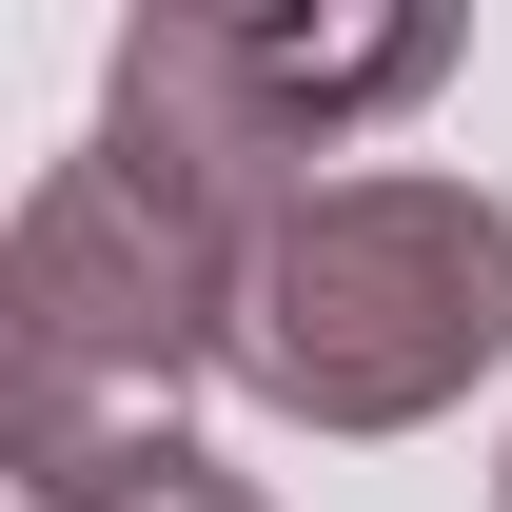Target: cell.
Segmentation results:
<instances>
[{"label":"cell","instance_id":"6da1fadb","mask_svg":"<svg viewBox=\"0 0 512 512\" xmlns=\"http://www.w3.org/2000/svg\"><path fill=\"white\" fill-rule=\"evenodd\" d=\"M237 276H256V217L79 138L0 237V473L178 434V375H237Z\"/></svg>","mask_w":512,"mask_h":512},{"label":"cell","instance_id":"7a4b0ae2","mask_svg":"<svg viewBox=\"0 0 512 512\" xmlns=\"http://www.w3.org/2000/svg\"><path fill=\"white\" fill-rule=\"evenodd\" d=\"M512 355V197L473 178H316L237 276V394L296 434H414Z\"/></svg>","mask_w":512,"mask_h":512},{"label":"cell","instance_id":"3957f363","mask_svg":"<svg viewBox=\"0 0 512 512\" xmlns=\"http://www.w3.org/2000/svg\"><path fill=\"white\" fill-rule=\"evenodd\" d=\"M453 40L434 20H375V40H335V20H138L119 40V99H99V158L138 178L217 197V217H296V158H335V119H394V99H434Z\"/></svg>","mask_w":512,"mask_h":512},{"label":"cell","instance_id":"277c9868","mask_svg":"<svg viewBox=\"0 0 512 512\" xmlns=\"http://www.w3.org/2000/svg\"><path fill=\"white\" fill-rule=\"evenodd\" d=\"M20 512H256V473H217L197 434H119V453H60V473H20Z\"/></svg>","mask_w":512,"mask_h":512},{"label":"cell","instance_id":"5b68a950","mask_svg":"<svg viewBox=\"0 0 512 512\" xmlns=\"http://www.w3.org/2000/svg\"><path fill=\"white\" fill-rule=\"evenodd\" d=\"M493 512H512V453H493Z\"/></svg>","mask_w":512,"mask_h":512}]
</instances>
